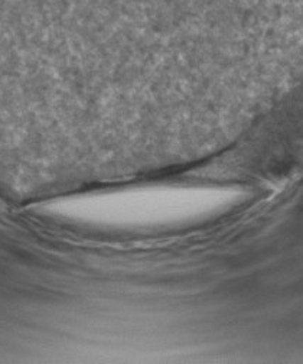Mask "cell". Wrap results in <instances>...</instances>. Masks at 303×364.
Segmentation results:
<instances>
[{
  "label": "cell",
  "instance_id": "6da1fadb",
  "mask_svg": "<svg viewBox=\"0 0 303 364\" xmlns=\"http://www.w3.org/2000/svg\"><path fill=\"white\" fill-rule=\"evenodd\" d=\"M221 0H0V145L68 154L197 99Z\"/></svg>",
  "mask_w": 303,
  "mask_h": 364
},
{
  "label": "cell",
  "instance_id": "7a4b0ae2",
  "mask_svg": "<svg viewBox=\"0 0 303 364\" xmlns=\"http://www.w3.org/2000/svg\"><path fill=\"white\" fill-rule=\"evenodd\" d=\"M209 197H202L188 190L159 188L130 194L104 196L70 200L58 203L55 208L65 211L68 217L92 221H165L184 218L198 211Z\"/></svg>",
  "mask_w": 303,
  "mask_h": 364
}]
</instances>
